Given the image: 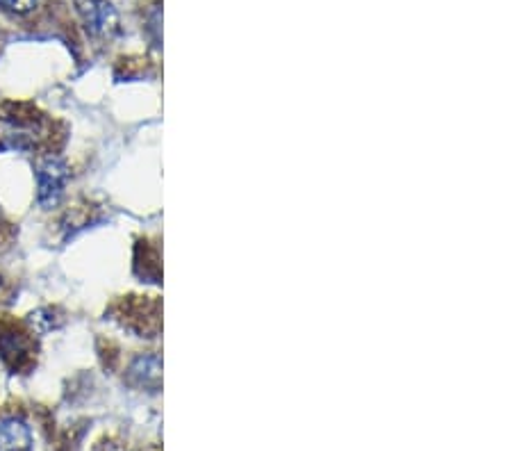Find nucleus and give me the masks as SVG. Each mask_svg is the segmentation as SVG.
<instances>
[{
    "instance_id": "obj_1",
    "label": "nucleus",
    "mask_w": 512,
    "mask_h": 451,
    "mask_svg": "<svg viewBox=\"0 0 512 451\" xmlns=\"http://www.w3.org/2000/svg\"><path fill=\"white\" fill-rule=\"evenodd\" d=\"M66 180H69V167L57 155L39 160L37 164V199L44 208H53L64 194Z\"/></svg>"
},
{
    "instance_id": "obj_2",
    "label": "nucleus",
    "mask_w": 512,
    "mask_h": 451,
    "mask_svg": "<svg viewBox=\"0 0 512 451\" xmlns=\"http://www.w3.org/2000/svg\"><path fill=\"white\" fill-rule=\"evenodd\" d=\"M78 12L89 35L105 37L119 26V14L112 3L107 0H80Z\"/></svg>"
},
{
    "instance_id": "obj_3",
    "label": "nucleus",
    "mask_w": 512,
    "mask_h": 451,
    "mask_svg": "<svg viewBox=\"0 0 512 451\" xmlns=\"http://www.w3.org/2000/svg\"><path fill=\"white\" fill-rule=\"evenodd\" d=\"M128 381L137 388L155 392L162 383V360L160 356H139L135 363L128 367Z\"/></svg>"
},
{
    "instance_id": "obj_4",
    "label": "nucleus",
    "mask_w": 512,
    "mask_h": 451,
    "mask_svg": "<svg viewBox=\"0 0 512 451\" xmlns=\"http://www.w3.org/2000/svg\"><path fill=\"white\" fill-rule=\"evenodd\" d=\"M32 431L21 417L0 420V451H30Z\"/></svg>"
},
{
    "instance_id": "obj_5",
    "label": "nucleus",
    "mask_w": 512,
    "mask_h": 451,
    "mask_svg": "<svg viewBox=\"0 0 512 451\" xmlns=\"http://www.w3.org/2000/svg\"><path fill=\"white\" fill-rule=\"evenodd\" d=\"M37 0H0V7H3L5 12H12V14H30L35 10Z\"/></svg>"
}]
</instances>
